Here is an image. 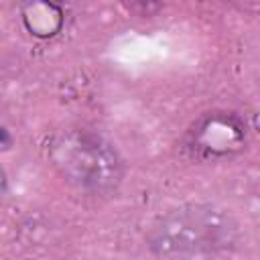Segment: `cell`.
<instances>
[{"instance_id":"1","label":"cell","mask_w":260,"mask_h":260,"mask_svg":"<svg viewBox=\"0 0 260 260\" xmlns=\"http://www.w3.org/2000/svg\"><path fill=\"white\" fill-rule=\"evenodd\" d=\"M49 158L71 187L87 195H108L124 177V160L114 144L85 128L57 132L49 142Z\"/></svg>"},{"instance_id":"2","label":"cell","mask_w":260,"mask_h":260,"mask_svg":"<svg viewBox=\"0 0 260 260\" xmlns=\"http://www.w3.org/2000/svg\"><path fill=\"white\" fill-rule=\"evenodd\" d=\"M232 228L211 207L177 209L160 219L148 236L150 250L165 260H199L225 248Z\"/></svg>"},{"instance_id":"3","label":"cell","mask_w":260,"mask_h":260,"mask_svg":"<svg viewBox=\"0 0 260 260\" xmlns=\"http://www.w3.org/2000/svg\"><path fill=\"white\" fill-rule=\"evenodd\" d=\"M248 138L246 122L234 112H207L199 116L183 138V148L191 158L215 162L244 150Z\"/></svg>"}]
</instances>
